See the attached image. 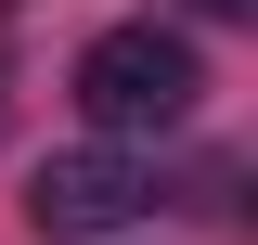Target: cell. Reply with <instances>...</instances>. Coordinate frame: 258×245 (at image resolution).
Here are the masks:
<instances>
[{"label":"cell","instance_id":"6da1fadb","mask_svg":"<svg viewBox=\"0 0 258 245\" xmlns=\"http://www.w3.org/2000/svg\"><path fill=\"white\" fill-rule=\"evenodd\" d=\"M194 103H207V65H194V39H181V26H103L91 52H78V116L116 129V142L181 129Z\"/></svg>","mask_w":258,"mask_h":245},{"label":"cell","instance_id":"7a4b0ae2","mask_svg":"<svg viewBox=\"0 0 258 245\" xmlns=\"http://www.w3.org/2000/svg\"><path fill=\"white\" fill-rule=\"evenodd\" d=\"M142 207H155V168H142L116 129H103V142H78V155H52V168L26 181V219H39L52 245H103V232H129Z\"/></svg>","mask_w":258,"mask_h":245},{"label":"cell","instance_id":"3957f363","mask_svg":"<svg viewBox=\"0 0 258 245\" xmlns=\"http://www.w3.org/2000/svg\"><path fill=\"white\" fill-rule=\"evenodd\" d=\"M194 13H258V0H194Z\"/></svg>","mask_w":258,"mask_h":245}]
</instances>
